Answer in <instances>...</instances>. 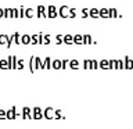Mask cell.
Segmentation results:
<instances>
[{"mask_svg":"<svg viewBox=\"0 0 133 129\" xmlns=\"http://www.w3.org/2000/svg\"><path fill=\"white\" fill-rule=\"evenodd\" d=\"M21 43H22V44H29V43H32L31 35H22V36H21Z\"/></svg>","mask_w":133,"mask_h":129,"instance_id":"obj_11","label":"cell"},{"mask_svg":"<svg viewBox=\"0 0 133 129\" xmlns=\"http://www.w3.org/2000/svg\"><path fill=\"white\" fill-rule=\"evenodd\" d=\"M100 17L101 18H110V8H100Z\"/></svg>","mask_w":133,"mask_h":129,"instance_id":"obj_10","label":"cell"},{"mask_svg":"<svg viewBox=\"0 0 133 129\" xmlns=\"http://www.w3.org/2000/svg\"><path fill=\"white\" fill-rule=\"evenodd\" d=\"M89 15L91 17V18H98V17H100V10H98V8H90V10H89Z\"/></svg>","mask_w":133,"mask_h":129,"instance_id":"obj_9","label":"cell"},{"mask_svg":"<svg viewBox=\"0 0 133 129\" xmlns=\"http://www.w3.org/2000/svg\"><path fill=\"white\" fill-rule=\"evenodd\" d=\"M100 68L110 69V60H101V61H100Z\"/></svg>","mask_w":133,"mask_h":129,"instance_id":"obj_14","label":"cell"},{"mask_svg":"<svg viewBox=\"0 0 133 129\" xmlns=\"http://www.w3.org/2000/svg\"><path fill=\"white\" fill-rule=\"evenodd\" d=\"M14 42L17 44H21V35L18 32H14Z\"/></svg>","mask_w":133,"mask_h":129,"instance_id":"obj_22","label":"cell"},{"mask_svg":"<svg viewBox=\"0 0 133 129\" xmlns=\"http://www.w3.org/2000/svg\"><path fill=\"white\" fill-rule=\"evenodd\" d=\"M22 118H29V119L33 118L32 117V110L29 107H24L22 108Z\"/></svg>","mask_w":133,"mask_h":129,"instance_id":"obj_6","label":"cell"},{"mask_svg":"<svg viewBox=\"0 0 133 129\" xmlns=\"http://www.w3.org/2000/svg\"><path fill=\"white\" fill-rule=\"evenodd\" d=\"M17 60H18V58H17L15 56H10L8 57V69H17Z\"/></svg>","mask_w":133,"mask_h":129,"instance_id":"obj_4","label":"cell"},{"mask_svg":"<svg viewBox=\"0 0 133 129\" xmlns=\"http://www.w3.org/2000/svg\"><path fill=\"white\" fill-rule=\"evenodd\" d=\"M125 68L126 69H133V60L130 57H125Z\"/></svg>","mask_w":133,"mask_h":129,"instance_id":"obj_8","label":"cell"},{"mask_svg":"<svg viewBox=\"0 0 133 129\" xmlns=\"http://www.w3.org/2000/svg\"><path fill=\"white\" fill-rule=\"evenodd\" d=\"M7 118L8 119H15L17 118V108H15V106H12L10 110L7 111Z\"/></svg>","mask_w":133,"mask_h":129,"instance_id":"obj_5","label":"cell"},{"mask_svg":"<svg viewBox=\"0 0 133 129\" xmlns=\"http://www.w3.org/2000/svg\"><path fill=\"white\" fill-rule=\"evenodd\" d=\"M0 68L2 69H8V60L2 58V60H0Z\"/></svg>","mask_w":133,"mask_h":129,"instance_id":"obj_17","label":"cell"},{"mask_svg":"<svg viewBox=\"0 0 133 129\" xmlns=\"http://www.w3.org/2000/svg\"><path fill=\"white\" fill-rule=\"evenodd\" d=\"M74 43L75 44H83V35H74Z\"/></svg>","mask_w":133,"mask_h":129,"instance_id":"obj_12","label":"cell"},{"mask_svg":"<svg viewBox=\"0 0 133 129\" xmlns=\"http://www.w3.org/2000/svg\"><path fill=\"white\" fill-rule=\"evenodd\" d=\"M56 43H57V44L64 43V35H57V36H56Z\"/></svg>","mask_w":133,"mask_h":129,"instance_id":"obj_26","label":"cell"},{"mask_svg":"<svg viewBox=\"0 0 133 129\" xmlns=\"http://www.w3.org/2000/svg\"><path fill=\"white\" fill-rule=\"evenodd\" d=\"M57 15H58V11H56V12H49V14H47L49 18H56Z\"/></svg>","mask_w":133,"mask_h":129,"instance_id":"obj_40","label":"cell"},{"mask_svg":"<svg viewBox=\"0 0 133 129\" xmlns=\"http://www.w3.org/2000/svg\"><path fill=\"white\" fill-rule=\"evenodd\" d=\"M2 17H4V10H3V8H0V18H2Z\"/></svg>","mask_w":133,"mask_h":129,"instance_id":"obj_44","label":"cell"},{"mask_svg":"<svg viewBox=\"0 0 133 129\" xmlns=\"http://www.w3.org/2000/svg\"><path fill=\"white\" fill-rule=\"evenodd\" d=\"M43 43L49 44L50 43V35H43Z\"/></svg>","mask_w":133,"mask_h":129,"instance_id":"obj_35","label":"cell"},{"mask_svg":"<svg viewBox=\"0 0 133 129\" xmlns=\"http://www.w3.org/2000/svg\"><path fill=\"white\" fill-rule=\"evenodd\" d=\"M64 43L72 44L74 43V36L72 35H64Z\"/></svg>","mask_w":133,"mask_h":129,"instance_id":"obj_15","label":"cell"},{"mask_svg":"<svg viewBox=\"0 0 133 129\" xmlns=\"http://www.w3.org/2000/svg\"><path fill=\"white\" fill-rule=\"evenodd\" d=\"M12 42H14V33H12V35H10V36H8V40H7V47H11V43H12Z\"/></svg>","mask_w":133,"mask_h":129,"instance_id":"obj_31","label":"cell"},{"mask_svg":"<svg viewBox=\"0 0 133 129\" xmlns=\"http://www.w3.org/2000/svg\"><path fill=\"white\" fill-rule=\"evenodd\" d=\"M8 35H0V44H7Z\"/></svg>","mask_w":133,"mask_h":129,"instance_id":"obj_21","label":"cell"},{"mask_svg":"<svg viewBox=\"0 0 133 129\" xmlns=\"http://www.w3.org/2000/svg\"><path fill=\"white\" fill-rule=\"evenodd\" d=\"M58 15L62 17V18H68L69 17V8L66 6H61L60 10H58Z\"/></svg>","mask_w":133,"mask_h":129,"instance_id":"obj_1","label":"cell"},{"mask_svg":"<svg viewBox=\"0 0 133 129\" xmlns=\"http://www.w3.org/2000/svg\"><path fill=\"white\" fill-rule=\"evenodd\" d=\"M32 44H39V35H31Z\"/></svg>","mask_w":133,"mask_h":129,"instance_id":"obj_20","label":"cell"},{"mask_svg":"<svg viewBox=\"0 0 133 129\" xmlns=\"http://www.w3.org/2000/svg\"><path fill=\"white\" fill-rule=\"evenodd\" d=\"M98 68V62L96 60H90V69H97Z\"/></svg>","mask_w":133,"mask_h":129,"instance_id":"obj_27","label":"cell"},{"mask_svg":"<svg viewBox=\"0 0 133 129\" xmlns=\"http://www.w3.org/2000/svg\"><path fill=\"white\" fill-rule=\"evenodd\" d=\"M66 64H68V60H62L61 61V69H65L66 68Z\"/></svg>","mask_w":133,"mask_h":129,"instance_id":"obj_42","label":"cell"},{"mask_svg":"<svg viewBox=\"0 0 133 129\" xmlns=\"http://www.w3.org/2000/svg\"><path fill=\"white\" fill-rule=\"evenodd\" d=\"M83 68L85 69H90V60H85V62H83Z\"/></svg>","mask_w":133,"mask_h":129,"instance_id":"obj_34","label":"cell"},{"mask_svg":"<svg viewBox=\"0 0 133 129\" xmlns=\"http://www.w3.org/2000/svg\"><path fill=\"white\" fill-rule=\"evenodd\" d=\"M76 17V10L75 8H69V18H75Z\"/></svg>","mask_w":133,"mask_h":129,"instance_id":"obj_32","label":"cell"},{"mask_svg":"<svg viewBox=\"0 0 133 129\" xmlns=\"http://www.w3.org/2000/svg\"><path fill=\"white\" fill-rule=\"evenodd\" d=\"M12 18H17V17H19V10H17V8H12V14H11Z\"/></svg>","mask_w":133,"mask_h":129,"instance_id":"obj_33","label":"cell"},{"mask_svg":"<svg viewBox=\"0 0 133 129\" xmlns=\"http://www.w3.org/2000/svg\"><path fill=\"white\" fill-rule=\"evenodd\" d=\"M54 118H56V119H61V118H64V117H62L61 110H56V111H54Z\"/></svg>","mask_w":133,"mask_h":129,"instance_id":"obj_23","label":"cell"},{"mask_svg":"<svg viewBox=\"0 0 133 129\" xmlns=\"http://www.w3.org/2000/svg\"><path fill=\"white\" fill-rule=\"evenodd\" d=\"M39 44H43V33H39Z\"/></svg>","mask_w":133,"mask_h":129,"instance_id":"obj_43","label":"cell"},{"mask_svg":"<svg viewBox=\"0 0 133 129\" xmlns=\"http://www.w3.org/2000/svg\"><path fill=\"white\" fill-rule=\"evenodd\" d=\"M24 17H25V8L21 7L19 8V18H24Z\"/></svg>","mask_w":133,"mask_h":129,"instance_id":"obj_41","label":"cell"},{"mask_svg":"<svg viewBox=\"0 0 133 129\" xmlns=\"http://www.w3.org/2000/svg\"><path fill=\"white\" fill-rule=\"evenodd\" d=\"M32 112H33V114H32L33 119H40V118H43V111H42L40 107H35Z\"/></svg>","mask_w":133,"mask_h":129,"instance_id":"obj_2","label":"cell"},{"mask_svg":"<svg viewBox=\"0 0 133 129\" xmlns=\"http://www.w3.org/2000/svg\"><path fill=\"white\" fill-rule=\"evenodd\" d=\"M47 11H49V12H56V11H57V8H56V6H53V4H51V6H49Z\"/></svg>","mask_w":133,"mask_h":129,"instance_id":"obj_39","label":"cell"},{"mask_svg":"<svg viewBox=\"0 0 133 129\" xmlns=\"http://www.w3.org/2000/svg\"><path fill=\"white\" fill-rule=\"evenodd\" d=\"M44 68H46V64L42 62L39 57H35V69H44Z\"/></svg>","mask_w":133,"mask_h":129,"instance_id":"obj_7","label":"cell"},{"mask_svg":"<svg viewBox=\"0 0 133 129\" xmlns=\"http://www.w3.org/2000/svg\"><path fill=\"white\" fill-rule=\"evenodd\" d=\"M51 68H54V69H61V60L56 58L54 61H51Z\"/></svg>","mask_w":133,"mask_h":129,"instance_id":"obj_13","label":"cell"},{"mask_svg":"<svg viewBox=\"0 0 133 129\" xmlns=\"http://www.w3.org/2000/svg\"><path fill=\"white\" fill-rule=\"evenodd\" d=\"M43 117H44V118H47V119H53L54 118V108L53 107H47L43 111Z\"/></svg>","mask_w":133,"mask_h":129,"instance_id":"obj_3","label":"cell"},{"mask_svg":"<svg viewBox=\"0 0 133 129\" xmlns=\"http://www.w3.org/2000/svg\"><path fill=\"white\" fill-rule=\"evenodd\" d=\"M29 71L33 74V71H35V57H31V60H29Z\"/></svg>","mask_w":133,"mask_h":129,"instance_id":"obj_19","label":"cell"},{"mask_svg":"<svg viewBox=\"0 0 133 129\" xmlns=\"http://www.w3.org/2000/svg\"><path fill=\"white\" fill-rule=\"evenodd\" d=\"M82 17H83V18L89 17V10H87V8H83V10H82Z\"/></svg>","mask_w":133,"mask_h":129,"instance_id":"obj_38","label":"cell"},{"mask_svg":"<svg viewBox=\"0 0 133 129\" xmlns=\"http://www.w3.org/2000/svg\"><path fill=\"white\" fill-rule=\"evenodd\" d=\"M4 118H7V111L0 110V119H4Z\"/></svg>","mask_w":133,"mask_h":129,"instance_id":"obj_37","label":"cell"},{"mask_svg":"<svg viewBox=\"0 0 133 129\" xmlns=\"http://www.w3.org/2000/svg\"><path fill=\"white\" fill-rule=\"evenodd\" d=\"M24 60H19V58H18V60H17V69H22L24 68Z\"/></svg>","mask_w":133,"mask_h":129,"instance_id":"obj_29","label":"cell"},{"mask_svg":"<svg viewBox=\"0 0 133 129\" xmlns=\"http://www.w3.org/2000/svg\"><path fill=\"white\" fill-rule=\"evenodd\" d=\"M110 17H118V12L115 8H110Z\"/></svg>","mask_w":133,"mask_h":129,"instance_id":"obj_36","label":"cell"},{"mask_svg":"<svg viewBox=\"0 0 133 129\" xmlns=\"http://www.w3.org/2000/svg\"><path fill=\"white\" fill-rule=\"evenodd\" d=\"M125 68V62L122 60H116V69H123Z\"/></svg>","mask_w":133,"mask_h":129,"instance_id":"obj_25","label":"cell"},{"mask_svg":"<svg viewBox=\"0 0 133 129\" xmlns=\"http://www.w3.org/2000/svg\"><path fill=\"white\" fill-rule=\"evenodd\" d=\"M69 67H71L72 69H78V68H79V61L75 60V58H74V60H71V61H69Z\"/></svg>","mask_w":133,"mask_h":129,"instance_id":"obj_18","label":"cell"},{"mask_svg":"<svg viewBox=\"0 0 133 129\" xmlns=\"http://www.w3.org/2000/svg\"><path fill=\"white\" fill-rule=\"evenodd\" d=\"M44 64H46V68L50 69V68H51V58H50V57H46V58H44Z\"/></svg>","mask_w":133,"mask_h":129,"instance_id":"obj_28","label":"cell"},{"mask_svg":"<svg viewBox=\"0 0 133 129\" xmlns=\"http://www.w3.org/2000/svg\"><path fill=\"white\" fill-rule=\"evenodd\" d=\"M110 69H116V60H114V58L110 60Z\"/></svg>","mask_w":133,"mask_h":129,"instance_id":"obj_30","label":"cell"},{"mask_svg":"<svg viewBox=\"0 0 133 129\" xmlns=\"http://www.w3.org/2000/svg\"><path fill=\"white\" fill-rule=\"evenodd\" d=\"M25 17H26V18H32L33 17V10L32 8H26V10H25Z\"/></svg>","mask_w":133,"mask_h":129,"instance_id":"obj_24","label":"cell"},{"mask_svg":"<svg viewBox=\"0 0 133 129\" xmlns=\"http://www.w3.org/2000/svg\"><path fill=\"white\" fill-rule=\"evenodd\" d=\"M90 43H94L93 39H91L90 35H83V44H90Z\"/></svg>","mask_w":133,"mask_h":129,"instance_id":"obj_16","label":"cell"}]
</instances>
